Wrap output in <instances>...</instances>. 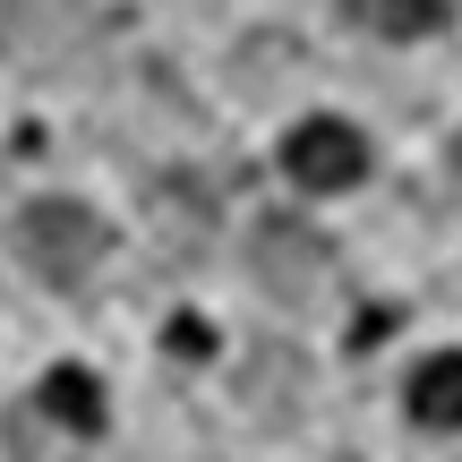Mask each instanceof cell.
<instances>
[{"label": "cell", "mask_w": 462, "mask_h": 462, "mask_svg": "<svg viewBox=\"0 0 462 462\" xmlns=\"http://www.w3.org/2000/svg\"><path fill=\"white\" fill-rule=\"evenodd\" d=\"M103 215L78 198H34L26 215H17V257H26L34 282H51V291H78L86 274L103 265Z\"/></svg>", "instance_id": "1"}, {"label": "cell", "mask_w": 462, "mask_h": 462, "mask_svg": "<svg viewBox=\"0 0 462 462\" xmlns=\"http://www.w3.org/2000/svg\"><path fill=\"white\" fill-rule=\"evenodd\" d=\"M351 26L385 34V43H411V34H437L446 26V0H343Z\"/></svg>", "instance_id": "5"}, {"label": "cell", "mask_w": 462, "mask_h": 462, "mask_svg": "<svg viewBox=\"0 0 462 462\" xmlns=\"http://www.w3.org/2000/svg\"><path fill=\"white\" fill-rule=\"evenodd\" d=\"M282 171H291L300 189H317V198L360 189L368 180V137L343 129V120H300V129L282 137Z\"/></svg>", "instance_id": "2"}, {"label": "cell", "mask_w": 462, "mask_h": 462, "mask_svg": "<svg viewBox=\"0 0 462 462\" xmlns=\"http://www.w3.org/2000/svg\"><path fill=\"white\" fill-rule=\"evenodd\" d=\"M454 171H462V137H454Z\"/></svg>", "instance_id": "7"}, {"label": "cell", "mask_w": 462, "mask_h": 462, "mask_svg": "<svg viewBox=\"0 0 462 462\" xmlns=\"http://www.w3.org/2000/svg\"><path fill=\"white\" fill-rule=\"evenodd\" d=\"M402 411H411L420 429H462V351H437V360L411 368V385H402Z\"/></svg>", "instance_id": "4"}, {"label": "cell", "mask_w": 462, "mask_h": 462, "mask_svg": "<svg viewBox=\"0 0 462 462\" xmlns=\"http://www.w3.org/2000/svg\"><path fill=\"white\" fill-rule=\"evenodd\" d=\"M248 265H257V282L274 300H309L317 282H326V240H317L309 223H291V215H265L257 223V240H248Z\"/></svg>", "instance_id": "3"}, {"label": "cell", "mask_w": 462, "mask_h": 462, "mask_svg": "<svg viewBox=\"0 0 462 462\" xmlns=\"http://www.w3.org/2000/svg\"><path fill=\"white\" fill-rule=\"evenodd\" d=\"M34 402H43L69 437H95V429H103V394H95V377H86V368H51Z\"/></svg>", "instance_id": "6"}]
</instances>
